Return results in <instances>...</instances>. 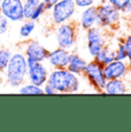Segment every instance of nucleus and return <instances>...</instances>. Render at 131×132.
I'll return each mask as SVG.
<instances>
[{"instance_id":"nucleus-1","label":"nucleus","mask_w":131,"mask_h":132,"mask_svg":"<svg viewBox=\"0 0 131 132\" xmlns=\"http://www.w3.org/2000/svg\"><path fill=\"white\" fill-rule=\"evenodd\" d=\"M47 84L51 85L58 94H72L79 92L82 82L79 75H76L69 71L67 68H63L50 70Z\"/></svg>"},{"instance_id":"nucleus-2","label":"nucleus","mask_w":131,"mask_h":132,"mask_svg":"<svg viewBox=\"0 0 131 132\" xmlns=\"http://www.w3.org/2000/svg\"><path fill=\"white\" fill-rule=\"evenodd\" d=\"M28 59L22 51L13 52L11 60L4 70L5 83L9 88H19L27 82Z\"/></svg>"},{"instance_id":"nucleus-3","label":"nucleus","mask_w":131,"mask_h":132,"mask_svg":"<svg viewBox=\"0 0 131 132\" xmlns=\"http://www.w3.org/2000/svg\"><path fill=\"white\" fill-rule=\"evenodd\" d=\"M97 8V22L95 25L101 28L102 30H112L115 29L121 22L122 14L114 6L107 1L99 2L95 5Z\"/></svg>"},{"instance_id":"nucleus-4","label":"nucleus","mask_w":131,"mask_h":132,"mask_svg":"<svg viewBox=\"0 0 131 132\" xmlns=\"http://www.w3.org/2000/svg\"><path fill=\"white\" fill-rule=\"evenodd\" d=\"M77 30L78 25L72 21L55 25L54 39L58 47L72 51L77 44Z\"/></svg>"},{"instance_id":"nucleus-5","label":"nucleus","mask_w":131,"mask_h":132,"mask_svg":"<svg viewBox=\"0 0 131 132\" xmlns=\"http://www.w3.org/2000/svg\"><path fill=\"white\" fill-rule=\"evenodd\" d=\"M77 8L74 0H59L48 12L51 23L55 27V25L72 21V17L75 16Z\"/></svg>"},{"instance_id":"nucleus-6","label":"nucleus","mask_w":131,"mask_h":132,"mask_svg":"<svg viewBox=\"0 0 131 132\" xmlns=\"http://www.w3.org/2000/svg\"><path fill=\"white\" fill-rule=\"evenodd\" d=\"M82 76L86 78L87 82L90 83V85L95 91H98V92L104 91L106 82H107V79H106L104 75V65L98 63L95 60L92 59L91 61L87 62L86 68H85Z\"/></svg>"},{"instance_id":"nucleus-7","label":"nucleus","mask_w":131,"mask_h":132,"mask_svg":"<svg viewBox=\"0 0 131 132\" xmlns=\"http://www.w3.org/2000/svg\"><path fill=\"white\" fill-rule=\"evenodd\" d=\"M85 37H86V51L90 57L94 59L95 55L107 45L105 30L94 25L85 31Z\"/></svg>"},{"instance_id":"nucleus-8","label":"nucleus","mask_w":131,"mask_h":132,"mask_svg":"<svg viewBox=\"0 0 131 132\" xmlns=\"http://www.w3.org/2000/svg\"><path fill=\"white\" fill-rule=\"evenodd\" d=\"M50 69L45 62L40 61H28V73L27 82H30L35 85L44 86L47 83Z\"/></svg>"},{"instance_id":"nucleus-9","label":"nucleus","mask_w":131,"mask_h":132,"mask_svg":"<svg viewBox=\"0 0 131 132\" xmlns=\"http://www.w3.org/2000/svg\"><path fill=\"white\" fill-rule=\"evenodd\" d=\"M2 14L11 23H19L24 20L23 0H2L0 7Z\"/></svg>"},{"instance_id":"nucleus-10","label":"nucleus","mask_w":131,"mask_h":132,"mask_svg":"<svg viewBox=\"0 0 131 132\" xmlns=\"http://www.w3.org/2000/svg\"><path fill=\"white\" fill-rule=\"evenodd\" d=\"M48 51L42 43L36 39H27L23 40L22 44V52L27 56L28 61H40L45 62L48 54Z\"/></svg>"},{"instance_id":"nucleus-11","label":"nucleus","mask_w":131,"mask_h":132,"mask_svg":"<svg viewBox=\"0 0 131 132\" xmlns=\"http://www.w3.org/2000/svg\"><path fill=\"white\" fill-rule=\"evenodd\" d=\"M70 53H71V51L56 46L53 50L48 51L45 62H47L51 69H63V68H67Z\"/></svg>"},{"instance_id":"nucleus-12","label":"nucleus","mask_w":131,"mask_h":132,"mask_svg":"<svg viewBox=\"0 0 131 132\" xmlns=\"http://www.w3.org/2000/svg\"><path fill=\"white\" fill-rule=\"evenodd\" d=\"M130 65L128 61L124 60H114L108 64L104 65V75L106 79H116L124 78L130 71Z\"/></svg>"},{"instance_id":"nucleus-13","label":"nucleus","mask_w":131,"mask_h":132,"mask_svg":"<svg viewBox=\"0 0 131 132\" xmlns=\"http://www.w3.org/2000/svg\"><path fill=\"white\" fill-rule=\"evenodd\" d=\"M128 84L124 78H116V79H108L106 82L102 93L108 95H120L128 93Z\"/></svg>"},{"instance_id":"nucleus-14","label":"nucleus","mask_w":131,"mask_h":132,"mask_svg":"<svg viewBox=\"0 0 131 132\" xmlns=\"http://www.w3.org/2000/svg\"><path fill=\"white\" fill-rule=\"evenodd\" d=\"M95 22H97V8H95V5L82 9L78 20V25L80 29L86 31L90 28L94 27Z\"/></svg>"},{"instance_id":"nucleus-15","label":"nucleus","mask_w":131,"mask_h":132,"mask_svg":"<svg viewBox=\"0 0 131 132\" xmlns=\"http://www.w3.org/2000/svg\"><path fill=\"white\" fill-rule=\"evenodd\" d=\"M87 62H89V61L85 59V57H83L78 53L71 51L70 56H69V61H68V64H67V69L69 70V71L76 73V75L82 76L85 68H86Z\"/></svg>"},{"instance_id":"nucleus-16","label":"nucleus","mask_w":131,"mask_h":132,"mask_svg":"<svg viewBox=\"0 0 131 132\" xmlns=\"http://www.w3.org/2000/svg\"><path fill=\"white\" fill-rule=\"evenodd\" d=\"M93 60H95L101 65L108 64L109 62H112V61L115 60V48L113 47L112 45L107 44L97 55H95Z\"/></svg>"},{"instance_id":"nucleus-17","label":"nucleus","mask_w":131,"mask_h":132,"mask_svg":"<svg viewBox=\"0 0 131 132\" xmlns=\"http://www.w3.org/2000/svg\"><path fill=\"white\" fill-rule=\"evenodd\" d=\"M36 30V22L32 20H23L19 29V37L22 40H27L32 36Z\"/></svg>"},{"instance_id":"nucleus-18","label":"nucleus","mask_w":131,"mask_h":132,"mask_svg":"<svg viewBox=\"0 0 131 132\" xmlns=\"http://www.w3.org/2000/svg\"><path fill=\"white\" fill-rule=\"evenodd\" d=\"M17 92L20 94H26V95H39V94H44L43 92V87L38 85H35L30 82H26L24 84H22L17 88Z\"/></svg>"},{"instance_id":"nucleus-19","label":"nucleus","mask_w":131,"mask_h":132,"mask_svg":"<svg viewBox=\"0 0 131 132\" xmlns=\"http://www.w3.org/2000/svg\"><path fill=\"white\" fill-rule=\"evenodd\" d=\"M42 2V0H23V14L24 20L31 19V15L34 14L35 9Z\"/></svg>"},{"instance_id":"nucleus-20","label":"nucleus","mask_w":131,"mask_h":132,"mask_svg":"<svg viewBox=\"0 0 131 132\" xmlns=\"http://www.w3.org/2000/svg\"><path fill=\"white\" fill-rule=\"evenodd\" d=\"M13 52L9 47H0V72H4L11 60Z\"/></svg>"},{"instance_id":"nucleus-21","label":"nucleus","mask_w":131,"mask_h":132,"mask_svg":"<svg viewBox=\"0 0 131 132\" xmlns=\"http://www.w3.org/2000/svg\"><path fill=\"white\" fill-rule=\"evenodd\" d=\"M115 60H128V52L124 45V40H121L115 48Z\"/></svg>"},{"instance_id":"nucleus-22","label":"nucleus","mask_w":131,"mask_h":132,"mask_svg":"<svg viewBox=\"0 0 131 132\" xmlns=\"http://www.w3.org/2000/svg\"><path fill=\"white\" fill-rule=\"evenodd\" d=\"M46 13H48V12H47V9H46V7H45L44 2L42 1L38 6H37V8L35 9L34 14L31 15V19H30V20H32V21H35V22H38L39 20L42 19L45 14H46Z\"/></svg>"},{"instance_id":"nucleus-23","label":"nucleus","mask_w":131,"mask_h":132,"mask_svg":"<svg viewBox=\"0 0 131 132\" xmlns=\"http://www.w3.org/2000/svg\"><path fill=\"white\" fill-rule=\"evenodd\" d=\"M75 5H76V8L77 9H84L87 8V7H91L97 5V1L95 0H74Z\"/></svg>"},{"instance_id":"nucleus-24","label":"nucleus","mask_w":131,"mask_h":132,"mask_svg":"<svg viewBox=\"0 0 131 132\" xmlns=\"http://www.w3.org/2000/svg\"><path fill=\"white\" fill-rule=\"evenodd\" d=\"M9 23H11V22L2 14H0V36H4V35H6L7 32H8Z\"/></svg>"},{"instance_id":"nucleus-25","label":"nucleus","mask_w":131,"mask_h":132,"mask_svg":"<svg viewBox=\"0 0 131 132\" xmlns=\"http://www.w3.org/2000/svg\"><path fill=\"white\" fill-rule=\"evenodd\" d=\"M106 1L109 2L112 6H114L115 8L121 12L129 2H131V0H106Z\"/></svg>"},{"instance_id":"nucleus-26","label":"nucleus","mask_w":131,"mask_h":132,"mask_svg":"<svg viewBox=\"0 0 131 132\" xmlns=\"http://www.w3.org/2000/svg\"><path fill=\"white\" fill-rule=\"evenodd\" d=\"M43 92H44V94H46V95H55V94H58L56 91H55L50 84H47V83L43 86Z\"/></svg>"},{"instance_id":"nucleus-27","label":"nucleus","mask_w":131,"mask_h":132,"mask_svg":"<svg viewBox=\"0 0 131 132\" xmlns=\"http://www.w3.org/2000/svg\"><path fill=\"white\" fill-rule=\"evenodd\" d=\"M124 45L127 47V52H128V59L131 57V35H129L128 37H125L124 39Z\"/></svg>"},{"instance_id":"nucleus-28","label":"nucleus","mask_w":131,"mask_h":132,"mask_svg":"<svg viewBox=\"0 0 131 132\" xmlns=\"http://www.w3.org/2000/svg\"><path fill=\"white\" fill-rule=\"evenodd\" d=\"M121 14H122L123 17H130L131 19V2H129V4L121 11Z\"/></svg>"},{"instance_id":"nucleus-29","label":"nucleus","mask_w":131,"mask_h":132,"mask_svg":"<svg viewBox=\"0 0 131 132\" xmlns=\"http://www.w3.org/2000/svg\"><path fill=\"white\" fill-rule=\"evenodd\" d=\"M42 1L44 2V5H45V7H46L47 12H50L53 8V6H54V5L56 4L59 0H42Z\"/></svg>"},{"instance_id":"nucleus-30","label":"nucleus","mask_w":131,"mask_h":132,"mask_svg":"<svg viewBox=\"0 0 131 132\" xmlns=\"http://www.w3.org/2000/svg\"><path fill=\"white\" fill-rule=\"evenodd\" d=\"M127 61H128V63H129V65H130V68H131V57H129Z\"/></svg>"},{"instance_id":"nucleus-31","label":"nucleus","mask_w":131,"mask_h":132,"mask_svg":"<svg viewBox=\"0 0 131 132\" xmlns=\"http://www.w3.org/2000/svg\"><path fill=\"white\" fill-rule=\"evenodd\" d=\"M95 1H97V4H99V2H104L106 0H95Z\"/></svg>"},{"instance_id":"nucleus-32","label":"nucleus","mask_w":131,"mask_h":132,"mask_svg":"<svg viewBox=\"0 0 131 132\" xmlns=\"http://www.w3.org/2000/svg\"><path fill=\"white\" fill-rule=\"evenodd\" d=\"M0 73H1V72H0ZM0 83H1V75H0Z\"/></svg>"},{"instance_id":"nucleus-33","label":"nucleus","mask_w":131,"mask_h":132,"mask_svg":"<svg viewBox=\"0 0 131 132\" xmlns=\"http://www.w3.org/2000/svg\"><path fill=\"white\" fill-rule=\"evenodd\" d=\"M1 1H2V0H0V7H1Z\"/></svg>"}]
</instances>
